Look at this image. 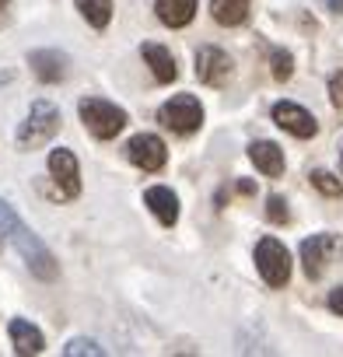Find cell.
Wrapping results in <instances>:
<instances>
[{
	"label": "cell",
	"instance_id": "obj_1",
	"mask_svg": "<svg viewBox=\"0 0 343 357\" xmlns=\"http://www.w3.org/2000/svg\"><path fill=\"white\" fill-rule=\"evenodd\" d=\"M0 231H4L15 245H18V252H22V259L29 263V270L36 273V277H43V280H53L56 273H60V266H56V259H53V252L43 245V238L36 235V231H29L25 228V221L0 200Z\"/></svg>",
	"mask_w": 343,
	"mask_h": 357
},
{
	"label": "cell",
	"instance_id": "obj_2",
	"mask_svg": "<svg viewBox=\"0 0 343 357\" xmlns=\"http://www.w3.org/2000/svg\"><path fill=\"white\" fill-rule=\"evenodd\" d=\"M77 112H81V123L88 126V133L98 140H112L126 126V112L105 98H81Z\"/></svg>",
	"mask_w": 343,
	"mask_h": 357
},
{
	"label": "cell",
	"instance_id": "obj_3",
	"mask_svg": "<svg viewBox=\"0 0 343 357\" xmlns=\"http://www.w3.org/2000/svg\"><path fill=\"white\" fill-rule=\"evenodd\" d=\"M56 130H60V109H56L53 102H32L29 119L18 126V147H22V151H36V147H43Z\"/></svg>",
	"mask_w": 343,
	"mask_h": 357
},
{
	"label": "cell",
	"instance_id": "obj_4",
	"mask_svg": "<svg viewBox=\"0 0 343 357\" xmlns=\"http://www.w3.org/2000/svg\"><path fill=\"white\" fill-rule=\"evenodd\" d=\"M158 123L172 133H197L204 123V105L193 95H176L158 109Z\"/></svg>",
	"mask_w": 343,
	"mask_h": 357
},
{
	"label": "cell",
	"instance_id": "obj_5",
	"mask_svg": "<svg viewBox=\"0 0 343 357\" xmlns=\"http://www.w3.org/2000/svg\"><path fill=\"white\" fill-rule=\"evenodd\" d=\"M256 266H259V277L270 287H284L291 280V256L277 238H263L256 245Z\"/></svg>",
	"mask_w": 343,
	"mask_h": 357
},
{
	"label": "cell",
	"instance_id": "obj_6",
	"mask_svg": "<svg viewBox=\"0 0 343 357\" xmlns=\"http://www.w3.org/2000/svg\"><path fill=\"white\" fill-rule=\"evenodd\" d=\"M49 172H53V183H56V197H60V200H74V197H81L77 158H74L67 147L49 151Z\"/></svg>",
	"mask_w": 343,
	"mask_h": 357
},
{
	"label": "cell",
	"instance_id": "obj_7",
	"mask_svg": "<svg viewBox=\"0 0 343 357\" xmlns=\"http://www.w3.org/2000/svg\"><path fill=\"white\" fill-rule=\"evenodd\" d=\"M340 252V238L336 235H312L301 242V263H305V273L312 280H319L326 273V266L333 263V256Z\"/></svg>",
	"mask_w": 343,
	"mask_h": 357
},
{
	"label": "cell",
	"instance_id": "obj_8",
	"mask_svg": "<svg viewBox=\"0 0 343 357\" xmlns=\"http://www.w3.org/2000/svg\"><path fill=\"white\" fill-rule=\"evenodd\" d=\"M126 158H130L137 168H144V172H158V168H165L168 151H165V140H161V137H154V133H137V137L126 144Z\"/></svg>",
	"mask_w": 343,
	"mask_h": 357
},
{
	"label": "cell",
	"instance_id": "obj_9",
	"mask_svg": "<svg viewBox=\"0 0 343 357\" xmlns=\"http://www.w3.org/2000/svg\"><path fill=\"white\" fill-rule=\"evenodd\" d=\"M197 77L211 88H224L231 77V56L218 46H204L197 53Z\"/></svg>",
	"mask_w": 343,
	"mask_h": 357
},
{
	"label": "cell",
	"instance_id": "obj_10",
	"mask_svg": "<svg viewBox=\"0 0 343 357\" xmlns=\"http://www.w3.org/2000/svg\"><path fill=\"white\" fill-rule=\"evenodd\" d=\"M273 123H277L280 130H287L291 137H301V140H308V137L319 133L315 116H312L308 109L294 105V102H277V105H273Z\"/></svg>",
	"mask_w": 343,
	"mask_h": 357
},
{
	"label": "cell",
	"instance_id": "obj_11",
	"mask_svg": "<svg viewBox=\"0 0 343 357\" xmlns=\"http://www.w3.org/2000/svg\"><path fill=\"white\" fill-rule=\"evenodd\" d=\"M29 63H32L36 77L46 81V84H56V81L67 77V56L56 53V50H36V53L29 56Z\"/></svg>",
	"mask_w": 343,
	"mask_h": 357
},
{
	"label": "cell",
	"instance_id": "obj_12",
	"mask_svg": "<svg viewBox=\"0 0 343 357\" xmlns=\"http://www.w3.org/2000/svg\"><path fill=\"white\" fill-rule=\"evenodd\" d=\"M144 204L154 211V218L161 221V225H176L179 221V197L172 193L168 186H151L147 193H144Z\"/></svg>",
	"mask_w": 343,
	"mask_h": 357
},
{
	"label": "cell",
	"instance_id": "obj_13",
	"mask_svg": "<svg viewBox=\"0 0 343 357\" xmlns=\"http://www.w3.org/2000/svg\"><path fill=\"white\" fill-rule=\"evenodd\" d=\"M140 53H144V60H147V67H151L154 81L168 84V81H176V77H179L176 56H172L165 46H158V43H144V46H140Z\"/></svg>",
	"mask_w": 343,
	"mask_h": 357
},
{
	"label": "cell",
	"instance_id": "obj_14",
	"mask_svg": "<svg viewBox=\"0 0 343 357\" xmlns=\"http://www.w3.org/2000/svg\"><path fill=\"white\" fill-rule=\"evenodd\" d=\"M249 158H252V165H256L263 175H280V172H284V151H280L273 140H256V144L249 147Z\"/></svg>",
	"mask_w": 343,
	"mask_h": 357
},
{
	"label": "cell",
	"instance_id": "obj_15",
	"mask_svg": "<svg viewBox=\"0 0 343 357\" xmlns=\"http://www.w3.org/2000/svg\"><path fill=\"white\" fill-rule=\"evenodd\" d=\"M11 343H15V350L22 354V357H29V354H43V333L32 326V322H25V319H15L11 322Z\"/></svg>",
	"mask_w": 343,
	"mask_h": 357
},
{
	"label": "cell",
	"instance_id": "obj_16",
	"mask_svg": "<svg viewBox=\"0 0 343 357\" xmlns=\"http://www.w3.org/2000/svg\"><path fill=\"white\" fill-rule=\"evenodd\" d=\"M197 15V0H158V18L172 29L190 25Z\"/></svg>",
	"mask_w": 343,
	"mask_h": 357
},
{
	"label": "cell",
	"instance_id": "obj_17",
	"mask_svg": "<svg viewBox=\"0 0 343 357\" xmlns=\"http://www.w3.org/2000/svg\"><path fill=\"white\" fill-rule=\"evenodd\" d=\"M211 15H214L218 25L235 29L249 18V0H211Z\"/></svg>",
	"mask_w": 343,
	"mask_h": 357
},
{
	"label": "cell",
	"instance_id": "obj_18",
	"mask_svg": "<svg viewBox=\"0 0 343 357\" xmlns=\"http://www.w3.org/2000/svg\"><path fill=\"white\" fill-rule=\"evenodd\" d=\"M77 11L84 15L88 25L105 29L112 22V0H77Z\"/></svg>",
	"mask_w": 343,
	"mask_h": 357
},
{
	"label": "cell",
	"instance_id": "obj_19",
	"mask_svg": "<svg viewBox=\"0 0 343 357\" xmlns=\"http://www.w3.org/2000/svg\"><path fill=\"white\" fill-rule=\"evenodd\" d=\"M312 186H315L322 197H340V193H343L340 178H336L333 172H322V168H315V172H312Z\"/></svg>",
	"mask_w": 343,
	"mask_h": 357
},
{
	"label": "cell",
	"instance_id": "obj_20",
	"mask_svg": "<svg viewBox=\"0 0 343 357\" xmlns=\"http://www.w3.org/2000/svg\"><path fill=\"white\" fill-rule=\"evenodd\" d=\"M270 67H273V77H277V81H287V77L294 74V60H291V53H284V50H270Z\"/></svg>",
	"mask_w": 343,
	"mask_h": 357
},
{
	"label": "cell",
	"instance_id": "obj_21",
	"mask_svg": "<svg viewBox=\"0 0 343 357\" xmlns=\"http://www.w3.org/2000/svg\"><path fill=\"white\" fill-rule=\"evenodd\" d=\"M63 354H67V357H81V354H95V357H102L105 350H102L95 340H70V343L63 347Z\"/></svg>",
	"mask_w": 343,
	"mask_h": 357
},
{
	"label": "cell",
	"instance_id": "obj_22",
	"mask_svg": "<svg viewBox=\"0 0 343 357\" xmlns=\"http://www.w3.org/2000/svg\"><path fill=\"white\" fill-rule=\"evenodd\" d=\"M266 218L273 221V225H287V204H284V197H270L266 200Z\"/></svg>",
	"mask_w": 343,
	"mask_h": 357
},
{
	"label": "cell",
	"instance_id": "obj_23",
	"mask_svg": "<svg viewBox=\"0 0 343 357\" xmlns=\"http://www.w3.org/2000/svg\"><path fill=\"white\" fill-rule=\"evenodd\" d=\"M329 102H333L336 109H343V70L329 77Z\"/></svg>",
	"mask_w": 343,
	"mask_h": 357
},
{
	"label": "cell",
	"instance_id": "obj_24",
	"mask_svg": "<svg viewBox=\"0 0 343 357\" xmlns=\"http://www.w3.org/2000/svg\"><path fill=\"white\" fill-rule=\"evenodd\" d=\"M329 308H333L336 315H343V287H336V291H329Z\"/></svg>",
	"mask_w": 343,
	"mask_h": 357
},
{
	"label": "cell",
	"instance_id": "obj_25",
	"mask_svg": "<svg viewBox=\"0 0 343 357\" xmlns=\"http://www.w3.org/2000/svg\"><path fill=\"white\" fill-rule=\"evenodd\" d=\"M238 193H245V197H249V193H256V183H249V178H242V183H238Z\"/></svg>",
	"mask_w": 343,
	"mask_h": 357
},
{
	"label": "cell",
	"instance_id": "obj_26",
	"mask_svg": "<svg viewBox=\"0 0 343 357\" xmlns=\"http://www.w3.org/2000/svg\"><path fill=\"white\" fill-rule=\"evenodd\" d=\"M329 4V11H336V15H343V0H326Z\"/></svg>",
	"mask_w": 343,
	"mask_h": 357
},
{
	"label": "cell",
	"instance_id": "obj_27",
	"mask_svg": "<svg viewBox=\"0 0 343 357\" xmlns=\"http://www.w3.org/2000/svg\"><path fill=\"white\" fill-rule=\"evenodd\" d=\"M4 238H8V235H4V231H0V249H4Z\"/></svg>",
	"mask_w": 343,
	"mask_h": 357
},
{
	"label": "cell",
	"instance_id": "obj_28",
	"mask_svg": "<svg viewBox=\"0 0 343 357\" xmlns=\"http://www.w3.org/2000/svg\"><path fill=\"white\" fill-rule=\"evenodd\" d=\"M340 165H343V144H340Z\"/></svg>",
	"mask_w": 343,
	"mask_h": 357
},
{
	"label": "cell",
	"instance_id": "obj_29",
	"mask_svg": "<svg viewBox=\"0 0 343 357\" xmlns=\"http://www.w3.org/2000/svg\"><path fill=\"white\" fill-rule=\"evenodd\" d=\"M4 4H8V0H0V8H4Z\"/></svg>",
	"mask_w": 343,
	"mask_h": 357
}]
</instances>
